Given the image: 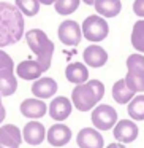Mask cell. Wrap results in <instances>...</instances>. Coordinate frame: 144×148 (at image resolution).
Masks as SVG:
<instances>
[{
	"label": "cell",
	"instance_id": "obj_23",
	"mask_svg": "<svg viewBox=\"0 0 144 148\" xmlns=\"http://www.w3.org/2000/svg\"><path fill=\"white\" fill-rule=\"evenodd\" d=\"M16 8L24 14V18H33L40 13V3L38 0H14Z\"/></svg>",
	"mask_w": 144,
	"mask_h": 148
},
{
	"label": "cell",
	"instance_id": "obj_24",
	"mask_svg": "<svg viewBox=\"0 0 144 148\" xmlns=\"http://www.w3.org/2000/svg\"><path fill=\"white\" fill-rule=\"evenodd\" d=\"M81 0H55L54 8L55 13L60 16H70L79 8Z\"/></svg>",
	"mask_w": 144,
	"mask_h": 148
},
{
	"label": "cell",
	"instance_id": "obj_33",
	"mask_svg": "<svg viewBox=\"0 0 144 148\" xmlns=\"http://www.w3.org/2000/svg\"><path fill=\"white\" fill-rule=\"evenodd\" d=\"M0 103H2V94H0Z\"/></svg>",
	"mask_w": 144,
	"mask_h": 148
},
{
	"label": "cell",
	"instance_id": "obj_7",
	"mask_svg": "<svg viewBox=\"0 0 144 148\" xmlns=\"http://www.w3.org/2000/svg\"><path fill=\"white\" fill-rule=\"evenodd\" d=\"M112 135H114V138L119 143L128 145V143H133L138 138V135H139V127H138V124L130 118L128 119L127 118L119 119L117 124L112 129Z\"/></svg>",
	"mask_w": 144,
	"mask_h": 148
},
{
	"label": "cell",
	"instance_id": "obj_28",
	"mask_svg": "<svg viewBox=\"0 0 144 148\" xmlns=\"http://www.w3.org/2000/svg\"><path fill=\"white\" fill-rule=\"evenodd\" d=\"M133 13L138 16V19H144V0H135Z\"/></svg>",
	"mask_w": 144,
	"mask_h": 148
},
{
	"label": "cell",
	"instance_id": "obj_6",
	"mask_svg": "<svg viewBox=\"0 0 144 148\" xmlns=\"http://www.w3.org/2000/svg\"><path fill=\"white\" fill-rule=\"evenodd\" d=\"M57 37L60 40V43H64L65 46H78L81 43V40L84 38L81 24H78L73 19H65L59 24Z\"/></svg>",
	"mask_w": 144,
	"mask_h": 148
},
{
	"label": "cell",
	"instance_id": "obj_26",
	"mask_svg": "<svg viewBox=\"0 0 144 148\" xmlns=\"http://www.w3.org/2000/svg\"><path fill=\"white\" fill-rule=\"evenodd\" d=\"M128 72H133V73H141L144 75V54L141 53H133L127 58L125 61Z\"/></svg>",
	"mask_w": 144,
	"mask_h": 148
},
{
	"label": "cell",
	"instance_id": "obj_3",
	"mask_svg": "<svg viewBox=\"0 0 144 148\" xmlns=\"http://www.w3.org/2000/svg\"><path fill=\"white\" fill-rule=\"evenodd\" d=\"M26 42L29 45L30 51L37 56L38 64L43 67V70L48 72L52 64V56H54L55 46L52 40L48 37V34L41 29H30L26 32Z\"/></svg>",
	"mask_w": 144,
	"mask_h": 148
},
{
	"label": "cell",
	"instance_id": "obj_32",
	"mask_svg": "<svg viewBox=\"0 0 144 148\" xmlns=\"http://www.w3.org/2000/svg\"><path fill=\"white\" fill-rule=\"evenodd\" d=\"M81 2H82V3H86V5H90V7H93L97 0H81Z\"/></svg>",
	"mask_w": 144,
	"mask_h": 148
},
{
	"label": "cell",
	"instance_id": "obj_13",
	"mask_svg": "<svg viewBox=\"0 0 144 148\" xmlns=\"http://www.w3.org/2000/svg\"><path fill=\"white\" fill-rule=\"evenodd\" d=\"M30 91H32L33 97L46 100V99H51V97H55V94L59 91V84L51 77H41L33 81Z\"/></svg>",
	"mask_w": 144,
	"mask_h": 148
},
{
	"label": "cell",
	"instance_id": "obj_30",
	"mask_svg": "<svg viewBox=\"0 0 144 148\" xmlns=\"http://www.w3.org/2000/svg\"><path fill=\"white\" fill-rule=\"evenodd\" d=\"M106 148H127V145H124V143H119V142H112V143H109Z\"/></svg>",
	"mask_w": 144,
	"mask_h": 148
},
{
	"label": "cell",
	"instance_id": "obj_14",
	"mask_svg": "<svg viewBox=\"0 0 144 148\" xmlns=\"http://www.w3.org/2000/svg\"><path fill=\"white\" fill-rule=\"evenodd\" d=\"M22 142V131L16 124L0 126V148H19Z\"/></svg>",
	"mask_w": 144,
	"mask_h": 148
},
{
	"label": "cell",
	"instance_id": "obj_2",
	"mask_svg": "<svg viewBox=\"0 0 144 148\" xmlns=\"http://www.w3.org/2000/svg\"><path fill=\"white\" fill-rule=\"evenodd\" d=\"M105 84L100 80H89L82 84H78L71 91V102L78 112L93 110L105 97Z\"/></svg>",
	"mask_w": 144,
	"mask_h": 148
},
{
	"label": "cell",
	"instance_id": "obj_29",
	"mask_svg": "<svg viewBox=\"0 0 144 148\" xmlns=\"http://www.w3.org/2000/svg\"><path fill=\"white\" fill-rule=\"evenodd\" d=\"M5 118H7V108H5L3 103H0V126L5 121Z\"/></svg>",
	"mask_w": 144,
	"mask_h": 148
},
{
	"label": "cell",
	"instance_id": "obj_16",
	"mask_svg": "<svg viewBox=\"0 0 144 148\" xmlns=\"http://www.w3.org/2000/svg\"><path fill=\"white\" fill-rule=\"evenodd\" d=\"M16 77L22 78L26 81H35L38 78L43 77L45 70L43 67L38 64L37 59H26V61H21L19 64L16 65Z\"/></svg>",
	"mask_w": 144,
	"mask_h": 148
},
{
	"label": "cell",
	"instance_id": "obj_19",
	"mask_svg": "<svg viewBox=\"0 0 144 148\" xmlns=\"http://www.w3.org/2000/svg\"><path fill=\"white\" fill-rule=\"evenodd\" d=\"M97 14H100L105 19H112V18L119 16L122 11V2L120 0H97L95 5Z\"/></svg>",
	"mask_w": 144,
	"mask_h": 148
},
{
	"label": "cell",
	"instance_id": "obj_31",
	"mask_svg": "<svg viewBox=\"0 0 144 148\" xmlns=\"http://www.w3.org/2000/svg\"><path fill=\"white\" fill-rule=\"evenodd\" d=\"M41 5H46V7H51V5L55 3V0H38Z\"/></svg>",
	"mask_w": 144,
	"mask_h": 148
},
{
	"label": "cell",
	"instance_id": "obj_4",
	"mask_svg": "<svg viewBox=\"0 0 144 148\" xmlns=\"http://www.w3.org/2000/svg\"><path fill=\"white\" fill-rule=\"evenodd\" d=\"M82 29V37L90 43H97L108 38L109 35V24L105 18H101L100 14H89L81 24Z\"/></svg>",
	"mask_w": 144,
	"mask_h": 148
},
{
	"label": "cell",
	"instance_id": "obj_20",
	"mask_svg": "<svg viewBox=\"0 0 144 148\" xmlns=\"http://www.w3.org/2000/svg\"><path fill=\"white\" fill-rule=\"evenodd\" d=\"M111 94H112V99H114L119 105H128V103L131 102V99L136 96V94L127 86V83H125L124 78L117 80L114 84H112Z\"/></svg>",
	"mask_w": 144,
	"mask_h": 148
},
{
	"label": "cell",
	"instance_id": "obj_15",
	"mask_svg": "<svg viewBox=\"0 0 144 148\" xmlns=\"http://www.w3.org/2000/svg\"><path fill=\"white\" fill-rule=\"evenodd\" d=\"M46 127L43 126V123L38 121H29L22 129V140L27 145L32 147H38L46 140Z\"/></svg>",
	"mask_w": 144,
	"mask_h": 148
},
{
	"label": "cell",
	"instance_id": "obj_8",
	"mask_svg": "<svg viewBox=\"0 0 144 148\" xmlns=\"http://www.w3.org/2000/svg\"><path fill=\"white\" fill-rule=\"evenodd\" d=\"M73 108L74 107L71 99H68L65 96H55L51 99V103L48 105V115L55 123H64L65 119L70 118Z\"/></svg>",
	"mask_w": 144,
	"mask_h": 148
},
{
	"label": "cell",
	"instance_id": "obj_1",
	"mask_svg": "<svg viewBox=\"0 0 144 148\" xmlns=\"http://www.w3.org/2000/svg\"><path fill=\"white\" fill-rule=\"evenodd\" d=\"M26 35L24 14L10 2H0V49L19 43Z\"/></svg>",
	"mask_w": 144,
	"mask_h": 148
},
{
	"label": "cell",
	"instance_id": "obj_22",
	"mask_svg": "<svg viewBox=\"0 0 144 148\" xmlns=\"http://www.w3.org/2000/svg\"><path fill=\"white\" fill-rule=\"evenodd\" d=\"M127 112L130 119L136 121H144V94H136L131 99V102L127 105Z\"/></svg>",
	"mask_w": 144,
	"mask_h": 148
},
{
	"label": "cell",
	"instance_id": "obj_5",
	"mask_svg": "<svg viewBox=\"0 0 144 148\" xmlns=\"http://www.w3.org/2000/svg\"><path fill=\"white\" fill-rule=\"evenodd\" d=\"M92 124L95 129H98L100 132H106L114 129V126L117 124V112L114 110V107L108 105V103H98L95 108L92 110Z\"/></svg>",
	"mask_w": 144,
	"mask_h": 148
},
{
	"label": "cell",
	"instance_id": "obj_12",
	"mask_svg": "<svg viewBox=\"0 0 144 148\" xmlns=\"http://www.w3.org/2000/svg\"><path fill=\"white\" fill-rule=\"evenodd\" d=\"M78 148H105V138L95 127H82L76 134Z\"/></svg>",
	"mask_w": 144,
	"mask_h": 148
},
{
	"label": "cell",
	"instance_id": "obj_18",
	"mask_svg": "<svg viewBox=\"0 0 144 148\" xmlns=\"http://www.w3.org/2000/svg\"><path fill=\"white\" fill-rule=\"evenodd\" d=\"M14 69L16 67L0 70V94H2V97H10L18 91V77Z\"/></svg>",
	"mask_w": 144,
	"mask_h": 148
},
{
	"label": "cell",
	"instance_id": "obj_17",
	"mask_svg": "<svg viewBox=\"0 0 144 148\" xmlns=\"http://www.w3.org/2000/svg\"><path fill=\"white\" fill-rule=\"evenodd\" d=\"M65 78L74 86L86 83V81H89V67L84 62H79V61L70 62L65 67Z\"/></svg>",
	"mask_w": 144,
	"mask_h": 148
},
{
	"label": "cell",
	"instance_id": "obj_25",
	"mask_svg": "<svg viewBox=\"0 0 144 148\" xmlns=\"http://www.w3.org/2000/svg\"><path fill=\"white\" fill-rule=\"evenodd\" d=\"M124 80H125V83H127V86L130 88L135 94H144V75L127 72Z\"/></svg>",
	"mask_w": 144,
	"mask_h": 148
},
{
	"label": "cell",
	"instance_id": "obj_9",
	"mask_svg": "<svg viewBox=\"0 0 144 148\" xmlns=\"http://www.w3.org/2000/svg\"><path fill=\"white\" fill-rule=\"evenodd\" d=\"M19 112L24 118H29L30 121H38L48 115V103L37 97H29L21 102Z\"/></svg>",
	"mask_w": 144,
	"mask_h": 148
},
{
	"label": "cell",
	"instance_id": "obj_27",
	"mask_svg": "<svg viewBox=\"0 0 144 148\" xmlns=\"http://www.w3.org/2000/svg\"><path fill=\"white\" fill-rule=\"evenodd\" d=\"M10 67H14V62L11 59V56L7 51L0 49V70L2 69H10Z\"/></svg>",
	"mask_w": 144,
	"mask_h": 148
},
{
	"label": "cell",
	"instance_id": "obj_11",
	"mask_svg": "<svg viewBox=\"0 0 144 148\" xmlns=\"http://www.w3.org/2000/svg\"><path fill=\"white\" fill-rule=\"evenodd\" d=\"M82 59H84V64L89 69H100L106 65L109 56H108V51L103 46L92 43L82 51Z\"/></svg>",
	"mask_w": 144,
	"mask_h": 148
},
{
	"label": "cell",
	"instance_id": "obj_21",
	"mask_svg": "<svg viewBox=\"0 0 144 148\" xmlns=\"http://www.w3.org/2000/svg\"><path fill=\"white\" fill-rule=\"evenodd\" d=\"M131 46L136 49V53L144 54V19H138L131 27L130 34Z\"/></svg>",
	"mask_w": 144,
	"mask_h": 148
},
{
	"label": "cell",
	"instance_id": "obj_10",
	"mask_svg": "<svg viewBox=\"0 0 144 148\" xmlns=\"http://www.w3.org/2000/svg\"><path fill=\"white\" fill-rule=\"evenodd\" d=\"M71 138H73V132H71L70 126H67L65 123H55L46 132V140L54 148L68 145L71 142Z\"/></svg>",
	"mask_w": 144,
	"mask_h": 148
}]
</instances>
